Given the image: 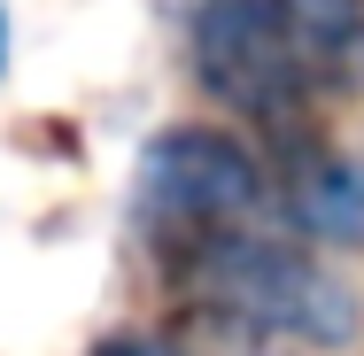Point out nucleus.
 Segmentation results:
<instances>
[{"mask_svg":"<svg viewBox=\"0 0 364 356\" xmlns=\"http://www.w3.org/2000/svg\"><path fill=\"white\" fill-rule=\"evenodd\" d=\"M186 70L240 124H302L364 93V0H194Z\"/></svg>","mask_w":364,"mask_h":356,"instance_id":"obj_1","label":"nucleus"},{"mask_svg":"<svg viewBox=\"0 0 364 356\" xmlns=\"http://www.w3.org/2000/svg\"><path fill=\"white\" fill-rule=\"evenodd\" d=\"M194 310H218L232 325H256L272 341H310V349H341L357 333V294L326 271V256L310 240H294L287 225H225L186 240L178 256L155 264Z\"/></svg>","mask_w":364,"mask_h":356,"instance_id":"obj_2","label":"nucleus"},{"mask_svg":"<svg viewBox=\"0 0 364 356\" xmlns=\"http://www.w3.org/2000/svg\"><path fill=\"white\" fill-rule=\"evenodd\" d=\"M264 210V147L240 140L232 124H171L155 132L132 178V225H140L147 256H178L186 240L248 225Z\"/></svg>","mask_w":364,"mask_h":356,"instance_id":"obj_3","label":"nucleus"},{"mask_svg":"<svg viewBox=\"0 0 364 356\" xmlns=\"http://www.w3.org/2000/svg\"><path fill=\"white\" fill-rule=\"evenodd\" d=\"M264 210L310 248H364V163H349L326 132L272 124L264 132Z\"/></svg>","mask_w":364,"mask_h":356,"instance_id":"obj_4","label":"nucleus"},{"mask_svg":"<svg viewBox=\"0 0 364 356\" xmlns=\"http://www.w3.org/2000/svg\"><path fill=\"white\" fill-rule=\"evenodd\" d=\"M178 356H279V349H272V333L232 325V318H218V310H202V325L178 333Z\"/></svg>","mask_w":364,"mask_h":356,"instance_id":"obj_5","label":"nucleus"},{"mask_svg":"<svg viewBox=\"0 0 364 356\" xmlns=\"http://www.w3.org/2000/svg\"><path fill=\"white\" fill-rule=\"evenodd\" d=\"M93 356H178V333H101Z\"/></svg>","mask_w":364,"mask_h":356,"instance_id":"obj_6","label":"nucleus"},{"mask_svg":"<svg viewBox=\"0 0 364 356\" xmlns=\"http://www.w3.org/2000/svg\"><path fill=\"white\" fill-rule=\"evenodd\" d=\"M0 39H8V23H0Z\"/></svg>","mask_w":364,"mask_h":356,"instance_id":"obj_7","label":"nucleus"}]
</instances>
